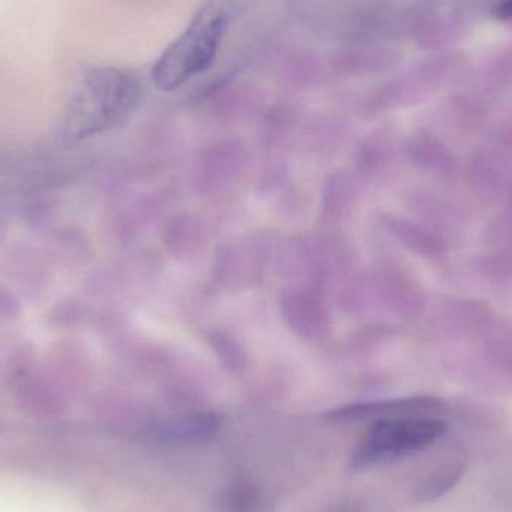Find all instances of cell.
Returning <instances> with one entry per match:
<instances>
[{
	"label": "cell",
	"mask_w": 512,
	"mask_h": 512,
	"mask_svg": "<svg viewBox=\"0 0 512 512\" xmlns=\"http://www.w3.org/2000/svg\"><path fill=\"white\" fill-rule=\"evenodd\" d=\"M445 432V421L432 415H409L375 421L352 453L351 468L363 471L420 453L435 444Z\"/></svg>",
	"instance_id": "cell-3"
},
{
	"label": "cell",
	"mask_w": 512,
	"mask_h": 512,
	"mask_svg": "<svg viewBox=\"0 0 512 512\" xmlns=\"http://www.w3.org/2000/svg\"><path fill=\"white\" fill-rule=\"evenodd\" d=\"M221 429V418L213 412H197L159 421L153 427V435L159 441L189 444L212 439Z\"/></svg>",
	"instance_id": "cell-5"
},
{
	"label": "cell",
	"mask_w": 512,
	"mask_h": 512,
	"mask_svg": "<svg viewBox=\"0 0 512 512\" xmlns=\"http://www.w3.org/2000/svg\"><path fill=\"white\" fill-rule=\"evenodd\" d=\"M444 408L435 397H408V399L384 400V402L354 403L328 412L325 417L337 423L384 420V418L432 415Z\"/></svg>",
	"instance_id": "cell-4"
},
{
	"label": "cell",
	"mask_w": 512,
	"mask_h": 512,
	"mask_svg": "<svg viewBox=\"0 0 512 512\" xmlns=\"http://www.w3.org/2000/svg\"><path fill=\"white\" fill-rule=\"evenodd\" d=\"M140 96V81L131 72L95 69L69 111L72 131L86 137L119 125L137 107Z\"/></svg>",
	"instance_id": "cell-2"
},
{
	"label": "cell",
	"mask_w": 512,
	"mask_h": 512,
	"mask_svg": "<svg viewBox=\"0 0 512 512\" xmlns=\"http://www.w3.org/2000/svg\"><path fill=\"white\" fill-rule=\"evenodd\" d=\"M237 14L236 0H207L200 6L185 32L156 60L152 71L155 86L173 92L209 71Z\"/></svg>",
	"instance_id": "cell-1"
},
{
	"label": "cell",
	"mask_w": 512,
	"mask_h": 512,
	"mask_svg": "<svg viewBox=\"0 0 512 512\" xmlns=\"http://www.w3.org/2000/svg\"><path fill=\"white\" fill-rule=\"evenodd\" d=\"M496 17L501 20H510L512 18V0H502L496 8Z\"/></svg>",
	"instance_id": "cell-8"
},
{
	"label": "cell",
	"mask_w": 512,
	"mask_h": 512,
	"mask_svg": "<svg viewBox=\"0 0 512 512\" xmlns=\"http://www.w3.org/2000/svg\"><path fill=\"white\" fill-rule=\"evenodd\" d=\"M463 472H465V469L460 465L448 466V468L436 472L418 487L417 492H415V501L421 502V504L438 501L439 498L447 495L459 484Z\"/></svg>",
	"instance_id": "cell-7"
},
{
	"label": "cell",
	"mask_w": 512,
	"mask_h": 512,
	"mask_svg": "<svg viewBox=\"0 0 512 512\" xmlns=\"http://www.w3.org/2000/svg\"><path fill=\"white\" fill-rule=\"evenodd\" d=\"M221 512H265L267 502L249 481H234L221 490L218 496Z\"/></svg>",
	"instance_id": "cell-6"
}]
</instances>
